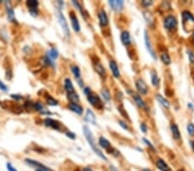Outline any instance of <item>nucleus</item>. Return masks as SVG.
<instances>
[{"instance_id": "f257e3e1", "label": "nucleus", "mask_w": 194, "mask_h": 171, "mask_svg": "<svg viewBox=\"0 0 194 171\" xmlns=\"http://www.w3.org/2000/svg\"><path fill=\"white\" fill-rule=\"evenodd\" d=\"M83 134H84V136H85V137H86L87 143H88L89 145H90V147H91L92 150L96 153V155H97V156H98L100 158H102L103 160L107 161V160H108L107 157L105 156V154L103 153V152L99 150V148L97 147V144H96V143H95L94 136H93V134H92V131H91L86 125L83 126Z\"/></svg>"}, {"instance_id": "f03ea898", "label": "nucleus", "mask_w": 194, "mask_h": 171, "mask_svg": "<svg viewBox=\"0 0 194 171\" xmlns=\"http://www.w3.org/2000/svg\"><path fill=\"white\" fill-rule=\"evenodd\" d=\"M56 16H57L58 21H59V23H60V24L61 26L64 34L66 35L67 37H69L70 36V29L68 27V23H67L65 17L63 16L61 10L57 9V10H56Z\"/></svg>"}, {"instance_id": "7ed1b4c3", "label": "nucleus", "mask_w": 194, "mask_h": 171, "mask_svg": "<svg viewBox=\"0 0 194 171\" xmlns=\"http://www.w3.org/2000/svg\"><path fill=\"white\" fill-rule=\"evenodd\" d=\"M87 100H88V102L92 106H94L96 108L101 109L104 107L102 100L99 98V96L97 95L96 93L92 92L91 94H89L88 96H87Z\"/></svg>"}, {"instance_id": "20e7f679", "label": "nucleus", "mask_w": 194, "mask_h": 171, "mask_svg": "<svg viewBox=\"0 0 194 171\" xmlns=\"http://www.w3.org/2000/svg\"><path fill=\"white\" fill-rule=\"evenodd\" d=\"M178 25V20L174 16H168L164 19V27L166 29L172 30L175 29Z\"/></svg>"}, {"instance_id": "39448f33", "label": "nucleus", "mask_w": 194, "mask_h": 171, "mask_svg": "<svg viewBox=\"0 0 194 171\" xmlns=\"http://www.w3.org/2000/svg\"><path fill=\"white\" fill-rule=\"evenodd\" d=\"M144 42H145V46H146V48H147L148 52L149 53V54L152 56V58H153L154 60H156V59H157L156 54H155L154 50L153 49V47H152V43H151L149 36V34H148V32H147L146 30L144 31Z\"/></svg>"}, {"instance_id": "423d86ee", "label": "nucleus", "mask_w": 194, "mask_h": 171, "mask_svg": "<svg viewBox=\"0 0 194 171\" xmlns=\"http://www.w3.org/2000/svg\"><path fill=\"white\" fill-rule=\"evenodd\" d=\"M25 162H26L27 164L32 166V167L36 168V170H41L42 171H53L51 169H49V168H48L47 166H45L44 164L37 162V161H35V160H33V159H30V158H26V159H25Z\"/></svg>"}, {"instance_id": "0eeeda50", "label": "nucleus", "mask_w": 194, "mask_h": 171, "mask_svg": "<svg viewBox=\"0 0 194 171\" xmlns=\"http://www.w3.org/2000/svg\"><path fill=\"white\" fill-rule=\"evenodd\" d=\"M135 88L138 91L139 93L143 94V95H145L149 92V87L142 79H138L135 81Z\"/></svg>"}, {"instance_id": "6e6552de", "label": "nucleus", "mask_w": 194, "mask_h": 171, "mask_svg": "<svg viewBox=\"0 0 194 171\" xmlns=\"http://www.w3.org/2000/svg\"><path fill=\"white\" fill-rule=\"evenodd\" d=\"M69 18H70L71 24H72V27L73 29V30L75 32H80V24L79 23V19L77 18L76 14L73 12V11H70L69 12Z\"/></svg>"}, {"instance_id": "1a4fd4ad", "label": "nucleus", "mask_w": 194, "mask_h": 171, "mask_svg": "<svg viewBox=\"0 0 194 171\" xmlns=\"http://www.w3.org/2000/svg\"><path fill=\"white\" fill-rule=\"evenodd\" d=\"M109 5L111 6V8L116 11V12H120L121 10H123L124 6V2L122 0H111L108 2Z\"/></svg>"}, {"instance_id": "9d476101", "label": "nucleus", "mask_w": 194, "mask_h": 171, "mask_svg": "<svg viewBox=\"0 0 194 171\" xmlns=\"http://www.w3.org/2000/svg\"><path fill=\"white\" fill-rule=\"evenodd\" d=\"M44 125L47 127H50L52 129L54 130H57L59 131L60 128H61V124L60 122H58L57 120H54L51 117H48V118H45L44 119Z\"/></svg>"}, {"instance_id": "9b49d317", "label": "nucleus", "mask_w": 194, "mask_h": 171, "mask_svg": "<svg viewBox=\"0 0 194 171\" xmlns=\"http://www.w3.org/2000/svg\"><path fill=\"white\" fill-rule=\"evenodd\" d=\"M98 21H99V24L101 27H105L109 23V19L106 15V12L105 10H101L98 12Z\"/></svg>"}, {"instance_id": "f8f14e48", "label": "nucleus", "mask_w": 194, "mask_h": 171, "mask_svg": "<svg viewBox=\"0 0 194 171\" xmlns=\"http://www.w3.org/2000/svg\"><path fill=\"white\" fill-rule=\"evenodd\" d=\"M92 66H93V68L95 69V71L100 75V76H105V68L103 67L102 63L100 62L98 60H92Z\"/></svg>"}, {"instance_id": "ddd939ff", "label": "nucleus", "mask_w": 194, "mask_h": 171, "mask_svg": "<svg viewBox=\"0 0 194 171\" xmlns=\"http://www.w3.org/2000/svg\"><path fill=\"white\" fill-rule=\"evenodd\" d=\"M109 66H110L111 71L115 78H116V79L120 78V75H121L120 74V70H119V68H118L116 62L115 61H113V60H111L110 62H109Z\"/></svg>"}, {"instance_id": "4468645a", "label": "nucleus", "mask_w": 194, "mask_h": 171, "mask_svg": "<svg viewBox=\"0 0 194 171\" xmlns=\"http://www.w3.org/2000/svg\"><path fill=\"white\" fill-rule=\"evenodd\" d=\"M131 95H132V98L133 99H134V101L135 102V104L137 105L138 107L145 109V110L147 109V105L145 104V102L143 101V99H141V97L138 93H136V92H132Z\"/></svg>"}, {"instance_id": "2eb2a0df", "label": "nucleus", "mask_w": 194, "mask_h": 171, "mask_svg": "<svg viewBox=\"0 0 194 171\" xmlns=\"http://www.w3.org/2000/svg\"><path fill=\"white\" fill-rule=\"evenodd\" d=\"M85 121L88 122L90 124L92 125H96L97 124V120H96V116L93 113V112L91 109H87L86 115H85Z\"/></svg>"}, {"instance_id": "dca6fc26", "label": "nucleus", "mask_w": 194, "mask_h": 171, "mask_svg": "<svg viewBox=\"0 0 194 171\" xmlns=\"http://www.w3.org/2000/svg\"><path fill=\"white\" fill-rule=\"evenodd\" d=\"M68 108L71 111H72L74 113L78 114V115H82L83 114V107L80 106L79 103H69L68 104Z\"/></svg>"}, {"instance_id": "f3484780", "label": "nucleus", "mask_w": 194, "mask_h": 171, "mask_svg": "<svg viewBox=\"0 0 194 171\" xmlns=\"http://www.w3.org/2000/svg\"><path fill=\"white\" fill-rule=\"evenodd\" d=\"M155 164H156V167H157L160 171H171V169H170V167L168 166V163L165 162L163 159H161V158H158V159L156 160Z\"/></svg>"}, {"instance_id": "a211bd4d", "label": "nucleus", "mask_w": 194, "mask_h": 171, "mask_svg": "<svg viewBox=\"0 0 194 171\" xmlns=\"http://www.w3.org/2000/svg\"><path fill=\"white\" fill-rule=\"evenodd\" d=\"M98 144H99V146H101L103 149L106 150L107 151H110L111 149L112 150V146H111V143L106 139L105 137H99V139H98Z\"/></svg>"}, {"instance_id": "6ab92c4d", "label": "nucleus", "mask_w": 194, "mask_h": 171, "mask_svg": "<svg viewBox=\"0 0 194 171\" xmlns=\"http://www.w3.org/2000/svg\"><path fill=\"white\" fill-rule=\"evenodd\" d=\"M182 20H183V24L185 23H191L192 24H194V17L188 10H185L182 12Z\"/></svg>"}, {"instance_id": "aec40b11", "label": "nucleus", "mask_w": 194, "mask_h": 171, "mask_svg": "<svg viewBox=\"0 0 194 171\" xmlns=\"http://www.w3.org/2000/svg\"><path fill=\"white\" fill-rule=\"evenodd\" d=\"M121 41H122V43H123V44L124 46L130 45L131 41H130V35L129 31L124 30V31L122 32V34H121Z\"/></svg>"}, {"instance_id": "412c9836", "label": "nucleus", "mask_w": 194, "mask_h": 171, "mask_svg": "<svg viewBox=\"0 0 194 171\" xmlns=\"http://www.w3.org/2000/svg\"><path fill=\"white\" fill-rule=\"evenodd\" d=\"M5 4H6V8H7V18L9 19L10 22H13L14 23V20H15V13H14V10L12 9L11 5H10V3L9 1H6L5 2ZM16 21V20H15Z\"/></svg>"}, {"instance_id": "4be33fe9", "label": "nucleus", "mask_w": 194, "mask_h": 171, "mask_svg": "<svg viewBox=\"0 0 194 171\" xmlns=\"http://www.w3.org/2000/svg\"><path fill=\"white\" fill-rule=\"evenodd\" d=\"M171 131H172V135L174 137V138L175 140H179L180 139V132L179 130V127L175 124H172L171 125Z\"/></svg>"}, {"instance_id": "5701e85b", "label": "nucleus", "mask_w": 194, "mask_h": 171, "mask_svg": "<svg viewBox=\"0 0 194 171\" xmlns=\"http://www.w3.org/2000/svg\"><path fill=\"white\" fill-rule=\"evenodd\" d=\"M64 88H65V90L67 92V93L75 92L74 91V87L72 85V81H71L69 78H67L64 81Z\"/></svg>"}, {"instance_id": "b1692460", "label": "nucleus", "mask_w": 194, "mask_h": 171, "mask_svg": "<svg viewBox=\"0 0 194 171\" xmlns=\"http://www.w3.org/2000/svg\"><path fill=\"white\" fill-rule=\"evenodd\" d=\"M26 5L29 9V11L37 10V8L39 6V2L36 0H29L26 2Z\"/></svg>"}, {"instance_id": "393cba45", "label": "nucleus", "mask_w": 194, "mask_h": 171, "mask_svg": "<svg viewBox=\"0 0 194 171\" xmlns=\"http://www.w3.org/2000/svg\"><path fill=\"white\" fill-rule=\"evenodd\" d=\"M155 98L159 101L160 104L161 106H163L165 108H169V107H170V103H169V101H168L167 99H165L162 95H160V94L158 93V94L155 95Z\"/></svg>"}, {"instance_id": "a878e982", "label": "nucleus", "mask_w": 194, "mask_h": 171, "mask_svg": "<svg viewBox=\"0 0 194 171\" xmlns=\"http://www.w3.org/2000/svg\"><path fill=\"white\" fill-rule=\"evenodd\" d=\"M71 71L72 73V74L74 75L76 81L81 79V72H80V68L77 65H72L71 66Z\"/></svg>"}, {"instance_id": "bb28decb", "label": "nucleus", "mask_w": 194, "mask_h": 171, "mask_svg": "<svg viewBox=\"0 0 194 171\" xmlns=\"http://www.w3.org/2000/svg\"><path fill=\"white\" fill-rule=\"evenodd\" d=\"M67 98L70 101V103H78L80 100V96L78 93H76L75 92H69L67 94Z\"/></svg>"}, {"instance_id": "cd10ccee", "label": "nucleus", "mask_w": 194, "mask_h": 171, "mask_svg": "<svg viewBox=\"0 0 194 171\" xmlns=\"http://www.w3.org/2000/svg\"><path fill=\"white\" fill-rule=\"evenodd\" d=\"M151 82L153 84L154 87H157L160 84V79L158 77V74L155 71H152L151 72Z\"/></svg>"}, {"instance_id": "c85d7f7f", "label": "nucleus", "mask_w": 194, "mask_h": 171, "mask_svg": "<svg viewBox=\"0 0 194 171\" xmlns=\"http://www.w3.org/2000/svg\"><path fill=\"white\" fill-rule=\"evenodd\" d=\"M58 55H59V52H58V50L55 49V48H51V49L48 52V54H47V56L49 57L51 60H55V59H57Z\"/></svg>"}, {"instance_id": "c756f323", "label": "nucleus", "mask_w": 194, "mask_h": 171, "mask_svg": "<svg viewBox=\"0 0 194 171\" xmlns=\"http://www.w3.org/2000/svg\"><path fill=\"white\" fill-rule=\"evenodd\" d=\"M46 101H47V104L48 106H58L59 102L57 99H55L54 98H53L52 96L48 95L47 98H46Z\"/></svg>"}, {"instance_id": "7c9ffc66", "label": "nucleus", "mask_w": 194, "mask_h": 171, "mask_svg": "<svg viewBox=\"0 0 194 171\" xmlns=\"http://www.w3.org/2000/svg\"><path fill=\"white\" fill-rule=\"evenodd\" d=\"M160 60L161 62L164 63L165 65H169L171 63V58L169 56V54L167 53H164V54H161L160 55Z\"/></svg>"}, {"instance_id": "2f4dec72", "label": "nucleus", "mask_w": 194, "mask_h": 171, "mask_svg": "<svg viewBox=\"0 0 194 171\" xmlns=\"http://www.w3.org/2000/svg\"><path fill=\"white\" fill-rule=\"evenodd\" d=\"M102 98L105 99V101H110L111 100V93L107 89H104L101 92Z\"/></svg>"}, {"instance_id": "473e14b6", "label": "nucleus", "mask_w": 194, "mask_h": 171, "mask_svg": "<svg viewBox=\"0 0 194 171\" xmlns=\"http://www.w3.org/2000/svg\"><path fill=\"white\" fill-rule=\"evenodd\" d=\"M34 110L36 112H42L43 110V104H42L41 102H35L34 103Z\"/></svg>"}, {"instance_id": "72a5a7b5", "label": "nucleus", "mask_w": 194, "mask_h": 171, "mask_svg": "<svg viewBox=\"0 0 194 171\" xmlns=\"http://www.w3.org/2000/svg\"><path fill=\"white\" fill-rule=\"evenodd\" d=\"M72 4L77 8V9L80 10V12L82 14V17L83 18H85V14H84V12H83V9H82V7H81V5L80 4V3L79 2H77V1H74V0H72Z\"/></svg>"}, {"instance_id": "f704fd0d", "label": "nucleus", "mask_w": 194, "mask_h": 171, "mask_svg": "<svg viewBox=\"0 0 194 171\" xmlns=\"http://www.w3.org/2000/svg\"><path fill=\"white\" fill-rule=\"evenodd\" d=\"M187 131L189 133V135L193 137L194 136V125L193 124H189L187 125Z\"/></svg>"}, {"instance_id": "c9c22d12", "label": "nucleus", "mask_w": 194, "mask_h": 171, "mask_svg": "<svg viewBox=\"0 0 194 171\" xmlns=\"http://www.w3.org/2000/svg\"><path fill=\"white\" fill-rule=\"evenodd\" d=\"M142 141L144 142V144H147V145H148V146L149 147V148L151 149V150H154V151H156V150H155V148H154V146L153 144H151V143H150V142L149 141V140H148V139H146V138H142Z\"/></svg>"}, {"instance_id": "e433bc0d", "label": "nucleus", "mask_w": 194, "mask_h": 171, "mask_svg": "<svg viewBox=\"0 0 194 171\" xmlns=\"http://www.w3.org/2000/svg\"><path fill=\"white\" fill-rule=\"evenodd\" d=\"M151 4H153V2L150 1V0H144V1L141 2V5H142L143 7H145V8H146V7H149Z\"/></svg>"}, {"instance_id": "4c0bfd02", "label": "nucleus", "mask_w": 194, "mask_h": 171, "mask_svg": "<svg viewBox=\"0 0 194 171\" xmlns=\"http://www.w3.org/2000/svg\"><path fill=\"white\" fill-rule=\"evenodd\" d=\"M0 89H1V91H4V92H7L8 91V87L1 80H0Z\"/></svg>"}, {"instance_id": "58836bf2", "label": "nucleus", "mask_w": 194, "mask_h": 171, "mask_svg": "<svg viewBox=\"0 0 194 171\" xmlns=\"http://www.w3.org/2000/svg\"><path fill=\"white\" fill-rule=\"evenodd\" d=\"M6 168H7L8 171H18V170L15 167H13L10 162H7L6 163Z\"/></svg>"}, {"instance_id": "ea45409f", "label": "nucleus", "mask_w": 194, "mask_h": 171, "mask_svg": "<svg viewBox=\"0 0 194 171\" xmlns=\"http://www.w3.org/2000/svg\"><path fill=\"white\" fill-rule=\"evenodd\" d=\"M118 123H119V125H121V127H123L124 129H125V130H129V125H127V123H126L125 121H123V120H119V121H118Z\"/></svg>"}, {"instance_id": "a19ab883", "label": "nucleus", "mask_w": 194, "mask_h": 171, "mask_svg": "<svg viewBox=\"0 0 194 171\" xmlns=\"http://www.w3.org/2000/svg\"><path fill=\"white\" fill-rule=\"evenodd\" d=\"M141 130L143 133H147V132H148V126H147V125H146V124H144V123H141Z\"/></svg>"}, {"instance_id": "79ce46f5", "label": "nucleus", "mask_w": 194, "mask_h": 171, "mask_svg": "<svg viewBox=\"0 0 194 171\" xmlns=\"http://www.w3.org/2000/svg\"><path fill=\"white\" fill-rule=\"evenodd\" d=\"M66 135H67V137H69L70 139H75V137H76V135L73 132H72V131H67Z\"/></svg>"}, {"instance_id": "37998d69", "label": "nucleus", "mask_w": 194, "mask_h": 171, "mask_svg": "<svg viewBox=\"0 0 194 171\" xmlns=\"http://www.w3.org/2000/svg\"><path fill=\"white\" fill-rule=\"evenodd\" d=\"M83 92H84V93H85L86 96H88L89 94H91V93H92V90H91V88H90L89 87H84Z\"/></svg>"}, {"instance_id": "c03bdc74", "label": "nucleus", "mask_w": 194, "mask_h": 171, "mask_svg": "<svg viewBox=\"0 0 194 171\" xmlns=\"http://www.w3.org/2000/svg\"><path fill=\"white\" fill-rule=\"evenodd\" d=\"M10 97H11V98H12L13 99H15V100H21V99H23V98H22V96L18 95V94H11V95H10Z\"/></svg>"}, {"instance_id": "a18cd8bd", "label": "nucleus", "mask_w": 194, "mask_h": 171, "mask_svg": "<svg viewBox=\"0 0 194 171\" xmlns=\"http://www.w3.org/2000/svg\"><path fill=\"white\" fill-rule=\"evenodd\" d=\"M189 54V60L192 63H194V54L193 52H188Z\"/></svg>"}, {"instance_id": "49530a36", "label": "nucleus", "mask_w": 194, "mask_h": 171, "mask_svg": "<svg viewBox=\"0 0 194 171\" xmlns=\"http://www.w3.org/2000/svg\"><path fill=\"white\" fill-rule=\"evenodd\" d=\"M57 4H59V10H61L64 6V2L62 1H57Z\"/></svg>"}, {"instance_id": "de8ad7c7", "label": "nucleus", "mask_w": 194, "mask_h": 171, "mask_svg": "<svg viewBox=\"0 0 194 171\" xmlns=\"http://www.w3.org/2000/svg\"><path fill=\"white\" fill-rule=\"evenodd\" d=\"M110 170L111 171H119L118 170H117V169H116L113 165H111V166H110Z\"/></svg>"}, {"instance_id": "09e8293b", "label": "nucleus", "mask_w": 194, "mask_h": 171, "mask_svg": "<svg viewBox=\"0 0 194 171\" xmlns=\"http://www.w3.org/2000/svg\"><path fill=\"white\" fill-rule=\"evenodd\" d=\"M82 171H93L92 169H91V168H88V167H86V168H84L83 169V170Z\"/></svg>"}, {"instance_id": "8fccbe9b", "label": "nucleus", "mask_w": 194, "mask_h": 171, "mask_svg": "<svg viewBox=\"0 0 194 171\" xmlns=\"http://www.w3.org/2000/svg\"><path fill=\"white\" fill-rule=\"evenodd\" d=\"M191 146H192V149H193V150L194 152V141H193V142L191 143Z\"/></svg>"}, {"instance_id": "3c124183", "label": "nucleus", "mask_w": 194, "mask_h": 171, "mask_svg": "<svg viewBox=\"0 0 194 171\" xmlns=\"http://www.w3.org/2000/svg\"><path fill=\"white\" fill-rule=\"evenodd\" d=\"M141 171H153V170H149V169H142Z\"/></svg>"}, {"instance_id": "603ef678", "label": "nucleus", "mask_w": 194, "mask_h": 171, "mask_svg": "<svg viewBox=\"0 0 194 171\" xmlns=\"http://www.w3.org/2000/svg\"><path fill=\"white\" fill-rule=\"evenodd\" d=\"M178 171H186V170H183V169H181V170H179Z\"/></svg>"}, {"instance_id": "864d4df0", "label": "nucleus", "mask_w": 194, "mask_h": 171, "mask_svg": "<svg viewBox=\"0 0 194 171\" xmlns=\"http://www.w3.org/2000/svg\"><path fill=\"white\" fill-rule=\"evenodd\" d=\"M35 171H42V170H36Z\"/></svg>"}, {"instance_id": "5fc2aeb1", "label": "nucleus", "mask_w": 194, "mask_h": 171, "mask_svg": "<svg viewBox=\"0 0 194 171\" xmlns=\"http://www.w3.org/2000/svg\"><path fill=\"white\" fill-rule=\"evenodd\" d=\"M193 39H194V31H193Z\"/></svg>"}]
</instances>
